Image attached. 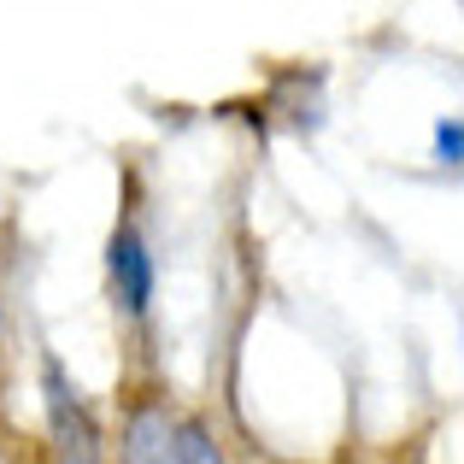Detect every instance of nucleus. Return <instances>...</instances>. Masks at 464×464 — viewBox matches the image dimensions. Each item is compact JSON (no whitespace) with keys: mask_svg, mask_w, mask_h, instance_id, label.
I'll use <instances>...</instances> for the list:
<instances>
[{"mask_svg":"<svg viewBox=\"0 0 464 464\" xmlns=\"http://www.w3.org/2000/svg\"><path fill=\"white\" fill-rule=\"evenodd\" d=\"M42 406H47V435H53V459L59 464H106V441L94 423L82 388L71 382V371L42 353Z\"/></svg>","mask_w":464,"mask_h":464,"instance_id":"nucleus-1","label":"nucleus"},{"mask_svg":"<svg viewBox=\"0 0 464 464\" xmlns=\"http://www.w3.org/2000/svg\"><path fill=\"white\" fill-rule=\"evenodd\" d=\"M106 283H112V300L130 317H141V312L153 306L159 265H153V253H148V236L136 229V218H124V224L112 229V241H106Z\"/></svg>","mask_w":464,"mask_h":464,"instance_id":"nucleus-2","label":"nucleus"},{"mask_svg":"<svg viewBox=\"0 0 464 464\" xmlns=\"http://www.w3.org/2000/svg\"><path fill=\"white\" fill-rule=\"evenodd\" d=\"M124 464H177V423L165 406H136L124 418Z\"/></svg>","mask_w":464,"mask_h":464,"instance_id":"nucleus-3","label":"nucleus"},{"mask_svg":"<svg viewBox=\"0 0 464 464\" xmlns=\"http://www.w3.org/2000/svg\"><path fill=\"white\" fill-rule=\"evenodd\" d=\"M177 464H229L224 441L212 435V423H206V418L177 423Z\"/></svg>","mask_w":464,"mask_h":464,"instance_id":"nucleus-4","label":"nucleus"},{"mask_svg":"<svg viewBox=\"0 0 464 464\" xmlns=\"http://www.w3.org/2000/svg\"><path fill=\"white\" fill-rule=\"evenodd\" d=\"M435 153H441V165H459V153H464L459 118H441V124H435Z\"/></svg>","mask_w":464,"mask_h":464,"instance_id":"nucleus-5","label":"nucleus"}]
</instances>
